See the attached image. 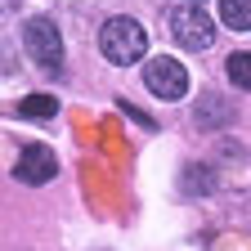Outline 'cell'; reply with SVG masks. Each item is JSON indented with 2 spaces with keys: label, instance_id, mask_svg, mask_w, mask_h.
Here are the masks:
<instances>
[{
  "label": "cell",
  "instance_id": "2",
  "mask_svg": "<svg viewBox=\"0 0 251 251\" xmlns=\"http://www.w3.org/2000/svg\"><path fill=\"white\" fill-rule=\"evenodd\" d=\"M171 36L184 45V50H206L215 41V23L202 5H175L171 9Z\"/></svg>",
  "mask_w": 251,
  "mask_h": 251
},
{
  "label": "cell",
  "instance_id": "8",
  "mask_svg": "<svg viewBox=\"0 0 251 251\" xmlns=\"http://www.w3.org/2000/svg\"><path fill=\"white\" fill-rule=\"evenodd\" d=\"M225 72H229V81H233L238 90H247V94H251V54H229Z\"/></svg>",
  "mask_w": 251,
  "mask_h": 251
},
{
  "label": "cell",
  "instance_id": "6",
  "mask_svg": "<svg viewBox=\"0 0 251 251\" xmlns=\"http://www.w3.org/2000/svg\"><path fill=\"white\" fill-rule=\"evenodd\" d=\"M220 23L233 31H251V0H220Z\"/></svg>",
  "mask_w": 251,
  "mask_h": 251
},
{
  "label": "cell",
  "instance_id": "3",
  "mask_svg": "<svg viewBox=\"0 0 251 251\" xmlns=\"http://www.w3.org/2000/svg\"><path fill=\"white\" fill-rule=\"evenodd\" d=\"M23 45H27V54L41 63V68H63V36H58V27H54V18H31L27 27H23Z\"/></svg>",
  "mask_w": 251,
  "mask_h": 251
},
{
  "label": "cell",
  "instance_id": "4",
  "mask_svg": "<svg viewBox=\"0 0 251 251\" xmlns=\"http://www.w3.org/2000/svg\"><path fill=\"white\" fill-rule=\"evenodd\" d=\"M144 85L157 94V99H184L188 94V72H184L179 58H148Z\"/></svg>",
  "mask_w": 251,
  "mask_h": 251
},
{
  "label": "cell",
  "instance_id": "7",
  "mask_svg": "<svg viewBox=\"0 0 251 251\" xmlns=\"http://www.w3.org/2000/svg\"><path fill=\"white\" fill-rule=\"evenodd\" d=\"M54 112H58V99H50V94H27L18 103V117H31V121H50Z\"/></svg>",
  "mask_w": 251,
  "mask_h": 251
},
{
  "label": "cell",
  "instance_id": "1",
  "mask_svg": "<svg viewBox=\"0 0 251 251\" xmlns=\"http://www.w3.org/2000/svg\"><path fill=\"white\" fill-rule=\"evenodd\" d=\"M99 50H103L108 63H117V68H126V63H139V58L148 54V31H144L135 18L117 14V18H108L103 31H99Z\"/></svg>",
  "mask_w": 251,
  "mask_h": 251
},
{
  "label": "cell",
  "instance_id": "5",
  "mask_svg": "<svg viewBox=\"0 0 251 251\" xmlns=\"http://www.w3.org/2000/svg\"><path fill=\"white\" fill-rule=\"evenodd\" d=\"M54 171H58V157H54V148H45V144H27V148L18 152V166H14V175H18L23 184H31V188L50 184Z\"/></svg>",
  "mask_w": 251,
  "mask_h": 251
},
{
  "label": "cell",
  "instance_id": "9",
  "mask_svg": "<svg viewBox=\"0 0 251 251\" xmlns=\"http://www.w3.org/2000/svg\"><path fill=\"white\" fill-rule=\"evenodd\" d=\"M193 5H198V0H193Z\"/></svg>",
  "mask_w": 251,
  "mask_h": 251
}]
</instances>
